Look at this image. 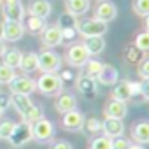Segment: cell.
I'll list each match as a JSON object with an SVG mask.
<instances>
[{
  "mask_svg": "<svg viewBox=\"0 0 149 149\" xmlns=\"http://www.w3.org/2000/svg\"><path fill=\"white\" fill-rule=\"evenodd\" d=\"M35 86L37 90L46 95V97H54V95H60L61 90H63V81L58 74H42V76L35 81Z\"/></svg>",
  "mask_w": 149,
  "mask_h": 149,
  "instance_id": "obj_1",
  "label": "cell"
},
{
  "mask_svg": "<svg viewBox=\"0 0 149 149\" xmlns=\"http://www.w3.org/2000/svg\"><path fill=\"white\" fill-rule=\"evenodd\" d=\"M77 33H81L83 37H104L107 33V23L95 18L77 21Z\"/></svg>",
  "mask_w": 149,
  "mask_h": 149,
  "instance_id": "obj_2",
  "label": "cell"
},
{
  "mask_svg": "<svg viewBox=\"0 0 149 149\" xmlns=\"http://www.w3.org/2000/svg\"><path fill=\"white\" fill-rule=\"evenodd\" d=\"M32 132H33V139L37 142H42V144H47L54 139V123L46 119V118H40L39 121H35L32 125Z\"/></svg>",
  "mask_w": 149,
  "mask_h": 149,
  "instance_id": "obj_3",
  "label": "cell"
},
{
  "mask_svg": "<svg viewBox=\"0 0 149 149\" xmlns=\"http://www.w3.org/2000/svg\"><path fill=\"white\" fill-rule=\"evenodd\" d=\"M61 68V56L51 49H46L39 54V70L42 74H54Z\"/></svg>",
  "mask_w": 149,
  "mask_h": 149,
  "instance_id": "obj_4",
  "label": "cell"
},
{
  "mask_svg": "<svg viewBox=\"0 0 149 149\" xmlns=\"http://www.w3.org/2000/svg\"><path fill=\"white\" fill-rule=\"evenodd\" d=\"M65 58H67V63H68L70 67L81 68V67L86 65V61H88L91 56H90L88 49L84 47V44H74V46H70V47L67 49Z\"/></svg>",
  "mask_w": 149,
  "mask_h": 149,
  "instance_id": "obj_5",
  "label": "cell"
},
{
  "mask_svg": "<svg viewBox=\"0 0 149 149\" xmlns=\"http://www.w3.org/2000/svg\"><path fill=\"white\" fill-rule=\"evenodd\" d=\"M33 139V132H32V125L26 123V121H21L14 126L13 130V135L9 137V144L14 146V147H21L25 146L26 142H30Z\"/></svg>",
  "mask_w": 149,
  "mask_h": 149,
  "instance_id": "obj_6",
  "label": "cell"
},
{
  "mask_svg": "<svg viewBox=\"0 0 149 149\" xmlns=\"http://www.w3.org/2000/svg\"><path fill=\"white\" fill-rule=\"evenodd\" d=\"M9 86H11V95H28L30 97L37 90L35 81L28 76H16Z\"/></svg>",
  "mask_w": 149,
  "mask_h": 149,
  "instance_id": "obj_7",
  "label": "cell"
},
{
  "mask_svg": "<svg viewBox=\"0 0 149 149\" xmlns=\"http://www.w3.org/2000/svg\"><path fill=\"white\" fill-rule=\"evenodd\" d=\"M40 40H42V46H46L47 49H53L60 44H63V37H61V30L58 25H51V26H46L44 32L40 33Z\"/></svg>",
  "mask_w": 149,
  "mask_h": 149,
  "instance_id": "obj_8",
  "label": "cell"
},
{
  "mask_svg": "<svg viewBox=\"0 0 149 149\" xmlns=\"http://www.w3.org/2000/svg\"><path fill=\"white\" fill-rule=\"evenodd\" d=\"M118 16V7L111 2V0H100L95 7V19H100L104 23L112 21Z\"/></svg>",
  "mask_w": 149,
  "mask_h": 149,
  "instance_id": "obj_9",
  "label": "cell"
},
{
  "mask_svg": "<svg viewBox=\"0 0 149 149\" xmlns=\"http://www.w3.org/2000/svg\"><path fill=\"white\" fill-rule=\"evenodd\" d=\"M61 125L65 130L68 132H77L83 128L84 125V114L77 109H74V111H68L63 114V119H61Z\"/></svg>",
  "mask_w": 149,
  "mask_h": 149,
  "instance_id": "obj_10",
  "label": "cell"
},
{
  "mask_svg": "<svg viewBox=\"0 0 149 149\" xmlns=\"http://www.w3.org/2000/svg\"><path fill=\"white\" fill-rule=\"evenodd\" d=\"M102 132L105 137L109 139H114V137H119L125 133V125H123V119H116V118H105L102 121Z\"/></svg>",
  "mask_w": 149,
  "mask_h": 149,
  "instance_id": "obj_11",
  "label": "cell"
},
{
  "mask_svg": "<svg viewBox=\"0 0 149 149\" xmlns=\"http://www.w3.org/2000/svg\"><path fill=\"white\" fill-rule=\"evenodd\" d=\"M26 11L30 16H37V18H47L53 11L51 7V2L49 0H30L28 6H26Z\"/></svg>",
  "mask_w": 149,
  "mask_h": 149,
  "instance_id": "obj_12",
  "label": "cell"
},
{
  "mask_svg": "<svg viewBox=\"0 0 149 149\" xmlns=\"http://www.w3.org/2000/svg\"><path fill=\"white\" fill-rule=\"evenodd\" d=\"M104 114L105 118H116V119H123L126 118L128 114V105L126 102H121V100H111L107 102V105L104 107Z\"/></svg>",
  "mask_w": 149,
  "mask_h": 149,
  "instance_id": "obj_13",
  "label": "cell"
},
{
  "mask_svg": "<svg viewBox=\"0 0 149 149\" xmlns=\"http://www.w3.org/2000/svg\"><path fill=\"white\" fill-rule=\"evenodd\" d=\"M25 33V25L21 21H6L4 23V40L16 42L23 37Z\"/></svg>",
  "mask_w": 149,
  "mask_h": 149,
  "instance_id": "obj_14",
  "label": "cell"
},
{
  "mask_svg": "<svg viewBox=\"0 0 149 149\" xmlns=\"http://www.w3.org/2000/svg\"><path fill=\"white\" fill-rule=\"evenodd\" d=\"M76 88H77L83 95L93 97V95L98 91V83H97V79L86 76V74H81V76L76 79Z\"/></svg>",
  "mask_w": 149,
  "mask_h": 149,
  "instance_id": "obj_15",
  "label": "cell"
},
{
  "mask_svg": "<svg viewBox=\"0 0 149 149\" xmlns=\"http://www.w3.org/2000/svg\"><path fill=\"white\" fill-rule=\"evenodd\" d=\"M118 81H119V72H118V68L114 65L104 63V68L100 72V76L97 77V83H100L104 86H114V84H118Z\"/></svg>",
  "mask_w": 149,
  "mask_h": 149,
  "instance_id": "obj_16",
  "label": "cell"
},
{
  "mask_svg": "<svg viewBox=\"0 0 149 149\" xmlns=\"http://www.w3.org/2000/svg\"><path fill=\"white\" fill-rule=\"evenodd\" d=\"M2 14H4L6 21H21L23 23V19H25V7H23L21 2L9 4V6L2 4Z\"/></svg>",
  "mask_w": 149,
  "mask_h": 149,
  "instance_id": "obj_17",
  "label": "cell"
},
{
  "mask_svg": "<svg viewBox=\"0 0 149 149\" xmlns=\"http://www.w3.org/2000/svg\"><path fill=\"white\" fill-rule=\"evenodd\" d=\"M54 109L61 114L68 112V111H74V109H77V100L76 97H74L72 93H60L56 102H54Z\"/></svg>",
  "mask_w": 149,
  "mask_h": 149,
  "instance_id": "obj_18",
  "label": "cell"
},
{
  "mask_svg": "<svg viewBox=\"0 0 149 149\" xmlns=\"http://www.w3.org/2000/svg\"><path fill=\"white\" fill-rule=\"evenodd\" d=\"M132 139L137 144H149V121H139L132 128Z\"/></svg>",
  "mask_w": 149,
  "mask_h": 149,
  "instance_id": "obj_19",
  "label": "cell"
},
{
  "mask_svg": "<svg viewBox=\"0 0 149 149\" xmlns=\"http://www.w3.org/2000/svg\"><path fill=\"white\" fill-rule=\"evenodd\" d=\"M67 13L72 16H83L90 11V0H65Z\"/></svg>",
  "mask_w": 149,
  "mask_h": 149,
  "instance_id": "obj_20",
  "label": "cell"
},
{
  "mask_svg": "<svg viewBox=\"0 0 149 149\" xmlns=\"http://www.w3.org/2000/svg\"><path fill=\"white\" fill-rule=\"evenodd\" d=\"M19 68L25 74H32L35 70H39V54L37 53H23L21 61H19Z\"/></svg>",
  "mask_w": 149,
  "mask_h": 149,
  "instance_id": "obj_21",
  "label": "cell"
},
{
  "mask_svg": "<svg viewBox=\"0 0 149 149\" xmlns=\"http://www.w3.org/2000/svg\"><path fill=\"white\" fill-rule=\"evenodd\" d=\"M23 21H25V23H23V25H25V30H28V32L33 33V35H40V33L44 32V28L47 26L44 18H37V16H30V14H28V18H25Z\"/></svg>",
  "mask_w": 149,
  "mask_h": 149,
  "instance_id": "obj_22",
  "label": "cell"
},
{
  "mask_svg": "<svg viewBox=\"0 0 149 149\" xmlns=\"http://www.w3.org/2000/svg\"><path fill=\"white\" fill-rule=\"evenodd\" d=\"M11 105L16 109V112H18L19 116H23V114L33 105V102L30 100L28 95H11Z\"/></svg>",
  "mask_w": 149,
  "mask_h": 149,
  "instance_id": "obj_23",
  "label": "cell"
},
{
  "mask_svg": "<svg viewBox=\"0 0 149 149\" xmlns=\"http://www.w3.org/2000/svg\"><path fill=\"white\" fill-rule=\"evenodd\" d=\"M84 47L88 49L90 56H95V54H100L104 49H105V40L104 37H84Z\"/></svg>",
  "mask_w": 149,
  "mask_h": 149,
  "instance_id": "obj_24",
  "label": "cell"
},
{
  "mask_svg": "<svg viewBox=\"0 0 149 149\" xmlns=\"http://www.w3.org/2000/svg\"><path fill=\"white\" fill-rule=\"evenodd\" d=\"M112 98L114 100H121V102H126L132 97V90H130V81H121L118 84H114V90H112Z\"/></svg>",
  "mask_w": 149,
  "mask_h": 149,
  "instance_id": "obj_25",
  "label": "cell"
},
{
  "mask_svg": "<svg viewBox=\"0 0 149 149\" xmlns=\"http://www.w3.org/2000/svg\"><path fill=\"white\" fill-rule=\"evenodd\" d=\"M21 56H23V53H21L19 49H16V47L7 49V51L4 53V56H2V63L9 65V67H13V68H19Z\"/></svg>",
  "mask_w": 149,
  "mask_h": 149,
  "instance_id": "obj_26",
  "label": "cell"
},
{
  "mask_svg": "<svg viewBox=\"0 0 149 149\" xmlns=\"http://www.w3.org/2000/svg\"><path fill=\"white\" fill-rule=\"evenodd\" d=\"M102 68H104V63H102V61H98V60H91V58H90V60L86 61V65H84V72H83V74H86V76L97 79V77L100 76Z\"/></svg>",
  "mask_w": 149,
  "mask_h": 149,
  "instance_id": "obj_27",
  "label": "cell"
},
{
  "mask_svg": "<svg viewBox=\"0 0 149 149\" xmlns=\"http://www.w3.org/2000/svg\"><path fill=\"white\" fill-rule=\"evenodd\" d=\"M23 121H26V123H30V125H33L35 121H39L40 118H44V111H42V107L40 105H37V104H33L23 116Z\"/></svg>",
  "mask_w": 149,
  "mask_h": 149,
  "instance_id": "obj_28",
  "label": "cell"
},
{
  "mask_svg": "<svg viewBox=\"0 0 149 149\" xmlns=\"http://www.w3.org/2000/svg\"><path fill=\"white\" fill-rule=\"evenodd\" d=\"M16 77V68L0 63V84H11Z\"/></svg>",
  "mask_w": 149,
  "mask_h": 149,
  "instance_id": "obj_29",
  "label": "cell"
},
{
  "mask_svg": "<svg viewBox=\"0 0 149 149\" xmlns=\"http://www.w3.org/2000/svg\"><path fill=\"white\" fill-rule=\"evenodd\" d=\"M140 53H149V30L140 32L135 37V44H133Z\"/></svg>",
  "mask_w": 149,
  "mask_h": 149,
  "instance_id": "obj_30",
  "label": "cell"
},
{
  "mask_svg": "<svg viewBox=\"0 0 149 149\" xmlns=\"http://www.w3.org/2000/svg\"><path fill=\"white\" fill-rule=\"evenodd\" d=\"M16 123L13 119H2L0 121V139H4V140H9V137L13 135V130H14Z\"/></svg>",
  "mask_w": 149,
  "mask_h": 149,
  "instance_id": "obj_31",
  "label": "cell"
},
{
  "mask_svg": "<svg viewBox=\"0 0 149 149\" xmlns=\"http://www.w3.org/2000/svg\"><path fill=\"white\" fill-rule=\"evenodd\" d=\"M83 128L88 133H100L102 132V121L98 118H88V119H84Z\"/></svg>",
  "mask_w": 149,
  "mask_h": 149,
  "instance_id": "obj_32",
  "label": "cell"
},
{
  "mask_svg": "<svg viewBox=\"0 0 149 149\" xmlns=\"http://www.w3.org/2000/svg\"><path fill=\"white\" fill-rule=\"evenodd\" d=\"M58 26L60 28H77V18L72 16V14H68V13H65V14L60 16Z\"/></svg>",
  "mask_w": 149,
  "mask_h": 149,
  "instance_id": "obj_33",
  "label": "cell"
},
{
  "mask_svg": "<svg viewBox=\"0 0 149 149\" xmlns=\"http://www.w3.org/2000/svg\"><path fill=\"white\" fill-rule=\"evenodd\" d=\"M91 149H112V142L105 135H98L91 140Z\"/></svg>",
  "mask_w": 149,
  "mask_h": 149,
  "instance_id": "obj_34",
  "label": "cell"
},
{
  "mask_svg": "<svg viewBox=\"0 0 149 149\" xmlns=\"http://www.w3.org/2000/svg\"><path fill=\"white\" fill-rule=\"evenodd\" d=\"M133 13L146 18L149 14V0H133Z\"/></svg>",
  "mask_w": 149,
  "mask_h": 149,
  "instance_id": "obj_35",
  "label": "cell"
},
{
  "mask_svg": "<svg viewBox=\"0 0 149 149\" xmlns=\"http://www.w3.org/2000/svg\"><path fill=\"white\" fill-rule=\"evenodd\" d=\"M111 142H112V149H128V146L132 144V142H130L126 137H123V135L111 139Z\"/></svg>",
  "mask_w": 149,
  "mask_h": 149,
  "instance_id": "obj_36",
  "label": "cell"
},
{
  "mask_svg": "<svg viewBox=\"0 0 149 149\" xmlns=\"http://www.w3.org/2000/svg\"><path fill=\"white\" fill-rule=\"evenodd\" d=\"M137 74H139V76H140L144 81H147V79H149V58H144V60L139 63Z\"/></svg>",
  "mask_w": 149,
  "mask_h": 149,
  "instance_id": "obj_37",
  "label": "cell"
},
{
  "mask_svg": "<svg viewBox=\"0 0 149 149\" xmlns=\"http://www.w3.org/2000/svg\"><path fill=\"white\" fill-rule=\"evenodd\" d=\"M49 149H74V147H72V144H70L68 140L60 139V140H54V142L49 146Z\"/></svg>",
  "mask_w": 149,
  "mask_h": 149,
  "instance_id": "obj_38",
  "label": "cell"
},
{
  "mask_svg": "<svg viewBox=\"0 0 149 149\" xmlns=\"http://www.w3.org/2000/svg\"><path fill=\"white\" fill-rule=\"evenodd\" d=\"M140 51L133 46V47H128L126 49V58H128V61H139V58H140Z\"/></svg>",
  "mask_w": 149,
  "mask_h": 149,
  "instance_id": "obj_39",
  "label": "cell"
},
{
  "mask_svg": "<svg viewBox=\"0 0 149 149\" xmlns=\"http://www.w3.org/2000/svg\"><path fill=\"white\" fill-rule=\"evenodd\" d=\"M130 90H132V97H137V95H140V91H142V83L130 81Z\"/></svg>",
  "mask_w": 149,
  "mask_h": 149,
  "instance_id": "obj_40",
  "label": "cell"
},
{
  "mask_svg": "<svg viewBox=\"0 0 149 149\" xmlns=\"http://www.w3.org/2000/svg\"><path fill=\"white\" fill-rule=\"evenodd\" d=\"M9 105H11V97H7V95H0V107L6 111Z\"/></svg>",
  "mask_w": 149,
  "mask_h": 149,
  "instance_id": "obj_41",
  "label": "cell"
},
{
  "mask_svg": "<svg viewBox=\"0 0 149 149\" xmlns=\"http://www.w3.org/2000/svg\"><path fill=\"white\" fill-rule=\"evenodd\" d=\"M140 95H142V97L149 102V79L142 83V91H140Z\"/></svg>",
  "mask_w": 149,
  "mask_h": 149,
  "instance_id": "obj_42",
  "label": "cell"
},
{
  "mask_svg": "<svg viewBox=\"0 0 149 149\" xmlns=\"http://www.w3.org/2000/svg\"><path fill=\"white\" fill-rule=\"evenodd\" d=\"M58 76L61 77V81H63V83H65V81H72V79H74V76H70V72H68V70H63L61 74H58Z\"/></svg>",
  "mask_w": 149,
  "mask_h": 149,
  "instance_id": "obj_43",
  "label": "cell"
},
{
  "mask_svg": "<svg viewBox=\"0 0 149 149\" xmlns=\"http://www.w3.org/2000/svg\"><path fill=\"white\" fill-rule=\"evenodd\" d=\"M128 149H146V147H144V144H137L135 142V144H130Z\"/></svg>",
  "mask_w": 149,
  "mask_h": 149,
  "instance_id": "obj_44",
  "label": "cell"
},
{
  "mask_svg": "<svg viewBox=\"0 0 149 149\" xmlns=\"http://www.w3.org/2000/svg\"><path fill=\"white\" fill-rule=\"evenodd\" d=\"M7 51V47H6V44H4V40H0V58L4 56V53Z\"/></svg>",
  "mask_w": 149,
  "mask_h": 149,
  "instance_id": "obj_45",
  "label": "cell"
},
{
  "mask_svg": "<svg viewBox=\"0 0 149 149\" xmlns=\"http://www.w3.org/2000/svg\"><path fill=\"white\" fill-rule=\"evenodd\" d=\"M18 2H21V0H2V4H6V6H9V4H18Z\"/></svg>",
  "mask_w": 149,
  "mask_h": 149,
  "instance_id": "obj_46",
  "label": "cell"
},
{
  "mask_svg": "<svg viewBox=\"0 0 149 149\" xmlns=\"http://www.w3.org/2000/svg\"><path fill=\"white\" fill-rule=\"evenodd\" d=\"M0 40H4V23H0Z\"/></svg>",
  "mask_w": 149,
  "mask_h": 149,
  "instance_id": "obj_47",
  "label": "cell"
},
{
  "mask_svg": "<svg viewBox=\"0 0 149 149\" xmlns=\"http://www.w3.org/2000/svg\"><path fill=\"white\" fill-rule=\"evenodd\" d=\"M146 28H147V30H149V14H147V16H146Z\"/></svg>",
  "mask_w": 149,
  "mask_h": 149,
  "instance_id": "obj_48",
  "label": "cell"
},
{
  "mask_svg": "<svg viewBox=\"0 0 149 149\" xmlns=\"http://www.w3.org/2000/svg\"><path fill=\"white\" fill-rule=\"evenodd\" d=\"M2 114H4V109H2V107H0V118H2Z\"/></svg>",
  "mask_w": 149,
  "mask_h": 149,
  "instance_id": "obj_49",
  "label": "cell"
},
{
  "mask_svg": "<svg viewBox=\"0 0 149 149\" xmlns=\"http://www.w3.org/2000/svg\"><path fill=\"white\" fill-rule=\"evenodd\" d=\"M0 6H2V0H0Z\"/></svg>",
  "mask_w": 149,
  "mask_h": 149,
  "instance_id": "obj_50",
  "label": "cell"
}]
</instances>
